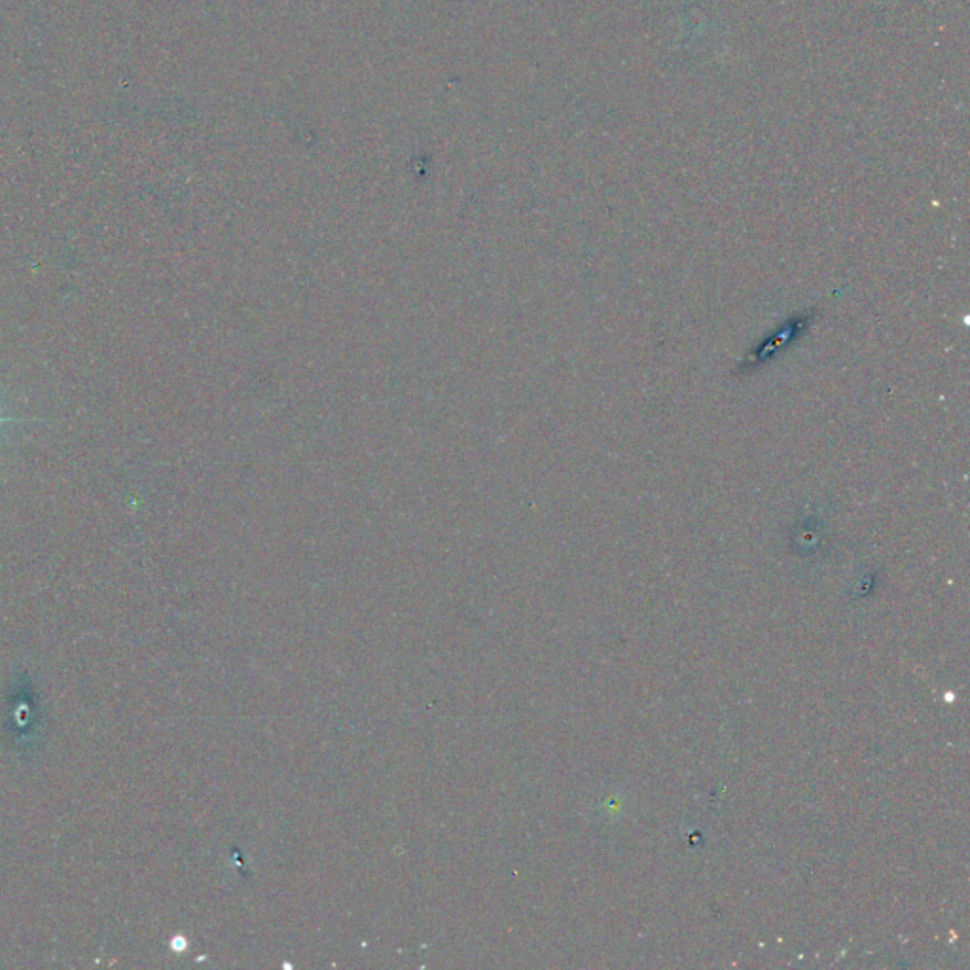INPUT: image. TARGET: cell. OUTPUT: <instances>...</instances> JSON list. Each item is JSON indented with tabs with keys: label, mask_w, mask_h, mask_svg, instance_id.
I'll return each mask as SVG.
<instances>
[{
	"label": "cell",
	"mask_w": 970,
	"mask_h": 970,
	"mask_svg": "<svg viewBox=\"0 0 970 970\" xmlns=\"http://www.w3.org/2000/svg\"><path fill=\"white\" fill-rule=\"evenodd\" d=\"M12 421H16V419H12V417H0V423H12Z\"/></svg>",
	"instance_id": "1"
}]
</instances>
